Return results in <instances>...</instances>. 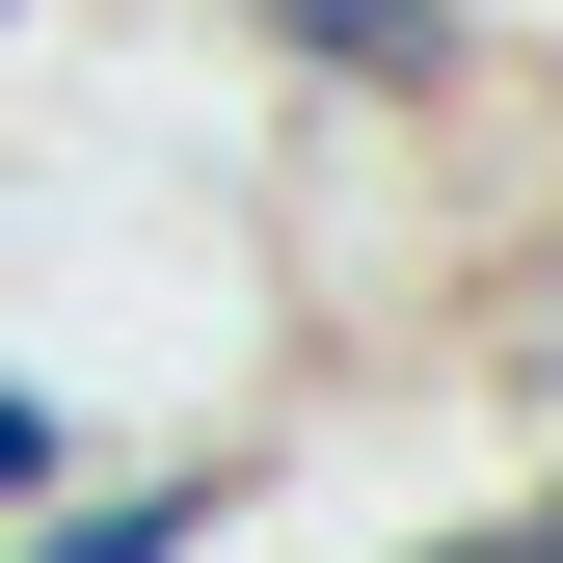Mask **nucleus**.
<instances>
[{
	"label": "nucleus",
	"mask_w": 563,
	"mask_h": 563,
	"mask_svg": "<svg viewBox=\"0 0 563 563\" xmlns=\"http://www.w3.org/2000/svg\"><path fill=\"white\" fill-rule=\"evenodd\" d=\"M510 563H563V483H537V510H510Z\"/></svg>",
	"instance_id": "5"
},
{
	"label": "nucleus",
	"mask_w": 563,
	"mask_h": 563,
	"mask_svg": "<svg viewBox=\"0 0 563 563\" xmlns=\"http://www.w3.org/2000/svg\"><path fill=\"white\" fill-rule=\"evenodd\" d=\"M430 563H510V537H430Z\"/></svg>",
	"instance_id": "6"
},
{
	"label": "nucleus",
	"mask_w": 563,
	"mask_h": 563,
	"mask_svg": "<svg viewBox=\"0 0 563 563\" xmlns=\"http://www.w3.org/2000/svg\"><path fill=\"white\" fill-rule=\"evenodd\" d=\"M54 483H81V402H54V376H0V537H27Z\"/></svg>",
	"instance_id": "3"
},
{
	"label": "nucleus",
	"mask_w": 563,
	"mask_h": 563,
	"mask_svg": "<svg viewBox=\"0 0 563 563\" xmlns=\"http://www.w3.org/2000/svg\"><path fill=\"white\" fill-rule=\"evenodd\" d=\"M510 349H563V242H537V268H510Z\"/></svg>",
	"instance_id": "4"
},
{
	"label": "nucleus",
	"mask_w": 563,
	"mask_h": 563,
	"mask_svg": "<svg viewBox=\"0 0 563 563\" xmlns=\"http://www.w3.org/2000/svg\"><path fill=\"white\" fill-rule=\"evenodd\" d=\"M0 27H27V0H0Z\"/></svg>",
	"instance_id": "7"
},
{
	"label": "nucleus",
	"mask_w": 563,
	"mask_h": 563,
	"mask_svg": "<svg viewBox=\"0 0 563 563\" xmlns=\"http://www.w3.org/2000/svg\"><path fill=\"white\" fill-rule=\"evenodd\" d=\"M322 108H456V0H242Z\"/></svg>",
	"instance_id": "1"
},
{
	"label": "nucleus",
	"mask_w": 563,
	"mask_h": 563,
	"mask_svg": "<svg viewBox=\"0 0 563 563\" xmlns=\"http://www.w3.org/2000/svg\"><path fill=\"white\" fill-rule=\"evenodd\" d=\"M188 537H216V456H134V483H54L0 563H188Z\"/></svg>",
	"instance_id": "2"
}]
</instances>
